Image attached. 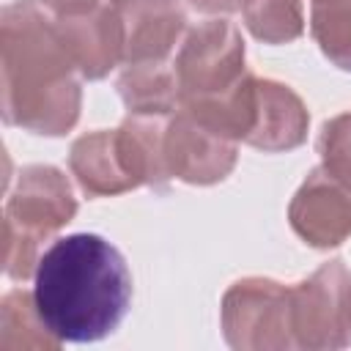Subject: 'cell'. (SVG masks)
I'll return each mask as SVG.
<instances>
[{
  "label": "cell",
  "mask_w": 351,
  "mask_h": 351,
  "mask_svg": "<svg viewBox=\"0 0 351 351\" xmlns=\"http://www.w3.org/2000/svg\"><path fill=\"white\" fill-rule=\"evenodd\" d=\"M55 19V11L41 0H14L0 14L3 118L49 137L66 134L82 104L80 71Z\"/></svg>",
  "instance_id": "1"
},
{
  "label": "cell",
  "mask_w": 351,
  "mask_h": 351,
  "mask_svg": "<svg viewBox=\"0 0 351 351\" xmlns=\"http://www.w3.org/2000/svg\"><path fill=\"white\" fill-rule=\"evenodd\" d=\"M33 277L38 315L60 343L107 337L132 302V271L123 255L96 233L55 239Z\"/></svg>",
  "instance_id": "2"
},
{
  "label": "cell",
  "mask_w": 351,
  "mask_h": 351,
  "mask_svg": "<svg viewBox=\"0 0 351 351\" xmlns=\"http://www.w3.org/2000/svg\"><path fill=\"white\" fill-rule=\"evenodd\" d=\"M77 214L69 178L52 165L22 167L3 211V269L11 280L36 274L41 241L58 233Z\"/></svg>",
  "instance_id": "3"
},
{
  "label": "cell",
  "mask_w": 351,
  "mask_h": 351,
  "mask_svg": "<svg viewBox=\"0 0 351 351\" xmlns=\"http://www.w3.org/2000/svg\"><path fill=\"white\" fill-rule=\"evenodd\" d=\"M222 332L241 351L296 348L291 332V288L269 277H244L222 296Z\"/></svg>",
  "instance_id": "4"
},
{
  "label": "cell",
  "mask_w": 351,
  "mask_h": 351,
  "mask_svg": "<svg viewBox=\"0 0 351 351\" xmlns=\"http://www.w3.org/2000/svg\"><path fill=\"white\" fill-rule=\"evenodd\" d=\"M291 332L296 348L324 351L351 343V271L329 261L291 285Z\"/></svg>",
  "instance_id": "5"
},
{
  "label": "cell",
  "mask_w": 351,
  "mask_h": 351,
  "mask_svg": "<svg viewBox=\"0 0 351 351\" xmlns=\"http://www.w3.org/2000/svg\"><path fill=\"white\" fill-rule=\"evenodd\" d=\"M173 66L181 88V104L217 96L247 74L241 33L228 19H206L186 30Z\"/></svg>",
  "instance_id": "6"
},
{
  "label": "cell",
  "mask_w": 351,
  "mask_h": 351,
  "mask_svg": "<svg viewBox=\"0 0 351 351\" xmlns=\"http://www.w3.org/2000/svg\"><path fill=\"white\" fill-rule=\"evenodd\" d=\"M236 140L208 129L186 110H176L165 129V162L170 178L186 184H217L236 167Z\"/></svg>",
  "instance_id": "7"
},
{
  "label": "cell",
  "mask_w": 351,
  "mask_h": 351,
  "mask_svg": "<svg viewBox=\"0 0 351 351\" xmlns=\"http://www.w3.org/2000/svg\"><path fill=\"white\" fill-rule=\"evenodd\" d=\"M288 219L293 233L310 247L326 250L343 244L351 236V184L318 165L296 189Z\"/></svg>",
  "instance_id": "8"
},
{
  "label": "cell",
  "mask_w": 351,
  "mask_h": 351,
  "mask_svg": "<svg viewBox=\"0 0 351 351\" xmlns=\"http://www.w3.org/2000/svg\"><path fill=\"white\" fill-rule=\"evenodd\" d=\"M123 36V66L167 60L186 36V14L178 0H110Z\"/></svg>",
  "instance_id": "9"
},
{
  "label": "cell",
  "mask_w": 351,
  "mask_h": 351,
  "mask_svg": "<svg viewBox=\"0 0 351 351\" xmlns=\"http://www.w3.org/2000/svg\"><path fill=\"white\" fill-rule=\"evenodd\" d=\"M58 16V14H55ZM60 41L71 55L80 77L101 80L123 63V36L112 5L101 3L85 14H63L55 19Z\"/></svg>",
  "instance_id": "10"
},
{
  "label": "cell",
  "mask_w": 351,
  "mask_h": 351,
  "mask_svg": "<svg viewBox=\"0 0 351 351\" xmlns=\"http://www.w3.org/2000/svg\"><path fill=\"white\" fill-rule=\"evenodd\" d=\"M310 126V115L304 101L282 82L258 80V104H255V123L250 137L244 140L261 151H291L304 143Z\"/></svg>",
  "instance_id": "11"
},
{
  "label": "cell",
  "mask_w": 351,
  "mask_h": 351,
  "mask_svg": "<svg viewBox=\"0 0 351 351\" xmlns=\"http://www.w3.org/2000/svg\"><path fill=\"white\" fill-rule=\"evenodd\" d=\"M69 170L88 197L121 195L137 186L126 170L115 129H99L74 140L69 151Z\"/></svg>",
  "instance_id": "12"
},
{
  "label": "cell",
  "mask_w": 351,
  "mask_h": 351,
  "mask_svg": "<svg viewBox=\"0 0 351 351\" xmlns=\"http://www.w3.org/2000/svg\"><path fill=\"white\" fill-rule=\"evenodd\" d=\"M118 93L132 115H173L181 104L176 66L167 60L126 66L118 77Z\"/></svg>",
  "instance_id": "13"
},
{
  "label": "cell",
  "mask_w": 351,
  "mask_h": 351,
  "mask_svg": "<svg viewBox=\"0 0 351 351\" xmlns=\"http://www.w3.org/2000/svg\"><path fill=\"white\" fill-rule=\"evenodd\" d=\"M60 340L47 329L30 291H8L0 302V348L3 351H52Z\"/></svg>",
  "instance_id": "14"
},
{
  "label": "cell",
  "mask_w": 351,
  "mask_h": 351,
  "mask_svg": "<svg viewBox=\"0 0 351 351\" xmlns=\"http://www.w3.org/2000/svg\"><path fill=\"white\" fill-rule=\"evenodd\" d=\"M241 14L247 30L263 44H288L304 33L302 0H247Z\"/></svg>",
  "instance_id": "15"
},
{
  "label": "cell",
  "mask_w": 351,
  "mask_h": 351,
  "mask_svg": "<svg viewBox=\"0 0 351 351\" xmlns=\"http://www.w3.org/2000/svg\"><path fill=\"white\" fill-rule=\"evenodd\" d=\"M310 30L321 52L351 71V0H313Z\"/></svg>",
  "instance_id": "16"
},
{
  "label": "cell",
  "mask_w": 351,
  "mask_h": 351,
  "mask_svg": "<svg viewBox=\"0 0 351 351\" xmlns=\"http://www.w3.org/2000/svg\"><path fill=\"white\" fill-rule=\"evenodd\" d=\"M318 154L321 165L351 184V112L335 115L332 121L324 123L318 134Z\"/></svg>",
  "instance_id": "17"
},
{
  "label": "cell",
  "mask_w": 351,
  "mask_h": 351,
  "mask_svg": "<svg viewBox=\"0 0 351 351\" xmlns=\"http://www.w3.org/2000/svg\"><path fill=\"white\" fill-rule=\"evenodd\" d=\"M200 14H233L247 5V0H186Z\"/></svg>",
  "instance_id": "18"
},
{
  "label": "cell",
  "mask_w": 351,
  "mask_h": 351,
  "mask_svg": "<svg viewBox=\"0 0 351 351\" xmlns=\"http://www.w3.org/2000/svg\"><path fill=\"white\" fill-rule=\"evenodd\" d=\"M58 16L63 14H85V11H93L101 5V0H44Z\"/></svg>",
  "instance_id": "19"
}]
</instances>
